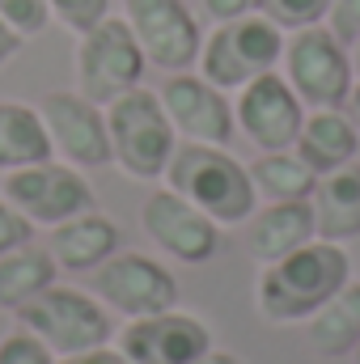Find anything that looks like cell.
<instances>
[{
	"label": "cell",
	"instance_id": "d590c367",
	"mask_svg": "<svg viewBox=\"0 0 360 364\" xmlns=\"http://www.w3.org/2000/svg\"><path fill=\"white\" fill-rule=\"evenodd\" d=\"M352 364H360V343H356V352H352Z\"/></svg>",
	"mask_w": 360,
	"mask_h": 364
},
{
	"label": "cell",
	"instance_id": "5bb4252c",
	"mask_svg": "<svg viewBox=\"0 0 360 364\" xmlns=\"http://www.w3.org/2000/svg\"><path fill=\"white\" fill-rule=\"evenodd\" d=\"M157 97H162L179 140L229 149V140L238 132V119H233V102H229L225 90H216L212 81H203L199 73L186 68V73H166Z\"/></svg>",
	"mask_w": 360,
	"mask_h": 364
},
{
	"label": "cell",
	"instance_id": "d4e9b609",
	"mask_svg": "<svg viewBox=\"0 0 360 364\" xmlns=\"http://www.w3.org/2000/svg\"><path fill=\"white\" fill-rule=\"evenodd\" d=\"M0 21H9L21 38H38L51 26V4L47 0H0Z\"/></svg>",
	"mask_w": 360,
	"mask_h": 364
},
{
	"label": "cell",
	"instance_id": "9c48e42d",
	"mask_svg": "<svg viewBox=\"0 0 360 364\" xmlns=\"http://www.w3.org/2000/svg\"><path fill=\"white\" fill-rule=\"evenodd\" d=\"M93 296L119 318H149L179 305V279L140 250H119L93 272Z\"/></svg>",
	"mask_w": 360,
	"mask_h": 364
},
{
	"label": "cell",
	"instance_id": "7c38bea8",
	"mask_svg": "<svg viewBox=\"0 0 360 364\" xmlns=\"http://www.w3.org/2000/svg\"><path fill=\"white\" fill-rule=\"evenodd\" d=\"M123 17L153 68L186 73L199 60L203 26L186 0H123Z\"/></svg>",
	"mask_w": 360,
	"mask_h": 364
},
{
	"label": "cell",
	"instance_id": "30bf717a",
	"mask_svg": "<svg viewBox=\"0 0 360 364\" xmlns=\"http://www.w3.org/2000/svg\"><path fill=\"white\" fill-rule=\"evenodd\" d=\"M140 229L162 255L179 259L186 267H203L221 250V225L170 186L153 191L140 203Z\"/></svg>",
	"mask_w": 360,
	"mask_h": 364
},
{
	"label": "cell",
	"instance_id": "e575fe53",
	"mask_svg": "<svg viewBox=\"0 0 360 364\" xmlns=\"http://www.w3.org/2000/svg\"><path fill=\"white\" fill-rule=\"evenodd\" d=\"M348 51H352V64H356V73H360V38L352 43V47H348Z\"/></svg>",
	"mask_w": 360,
	"mask_h": 364
},
{
	"label": "cell",
	"instance_id": "6da1fadb",
	"mask_svg": "<svg viewBox=\"0 0 360 364\" xmlns=\"http://www.w3.org/2000/svg\"><path fill=\"white\" fill-rule=\"evenodd\" d=\"M352 279V259L339 242H305L301 250L263 263L259 288H255V305L259 314L284 326V322H309L344 284Z\"/></svg>",
	"mask_w": 360,
	"mask_h": 364
},
{
	"label": "cell",
	"instance_id": "9a60e30c",
	"mask_svg": "<svg viewBox=\"0 0 360 364\" xmlns=\"http://www.w3.org/2000/svg\"><path fill=\"white\" fill-rule=\"evenodd\" d=\"M212 348V331L199 314L179 305L149 318H127L119 331V352L132 364H195Z\"/></svg>",
	"mask_w": 360,
	"mask_h": 364
},
{
	"label": "cell",
	"instance_id": "4dcf8cb0",
	"mask_svg": "<svg viewBox=\"0 0 360 364\" xmlns=\"http://www.w3.org/2000/svg\"><path fill=\"white\" fill-rule=\"evenodd\" d=\"M55 364H132L119 348L102 343V348H90V352H77V356H60Z\"/></svg>",
	"mask_w": 360,
	"mask_h": 364
},
{
	"label": "cell",
	"instance_id": "cb8c5ba5",
	"mask_svg": "<svg viewBox=\"0 0 360 364\" xmlns=\"http://www.w3.org/2000/svg\"><path fill=\"white\" fill-rule=\"evenodd\" d=\"M335 0H259V13L271 17L284 34L305 30V26H322Z\"/></svg>",
	"mask_w": 360,
	"mask_h": 364
},
{
	"label": "cell",
	"instance_id": "8fae6325",
	"mask_svg": "<svg viewBox=\"0 0 360 364\" xmlns=\"http://www.w3.org/2000/svg\"><path fill=\"white\" fill-rule=\"evenodd\" d=\"M38 114L47 123V136H51V149L60 161H68L77 170L110 166L106 106L90 102L81 90H51L38 97Z\"/></svg>",
	"mask_w": 360,
	"mask_h": 364
},
{
	"label": "cell",
	"instance_id": "7402d4cb",
	"mask_svg": "<svg viewBox=\"0 0 360 364\" xmlns=\"http://www.w3.org/2000/svg\"><path fill=\"white\" fill-rule=\"evenodd\" d=\"M55 272L60 267H55L51 250L47 246H34V242L0 255V309L17 314L21 305H30L38 292H47L55 284Z\"/></svg>",
	"mask_w": 360,
	"mask_h": 364
},
{
	"label": "cell",
	"instance_id": "4fadbf2b",
	"mask_svg": "<svg viewBox=\"0 0 360 364\" xmlns=\"http://www.w3.org/2000/svg\"><path fill=\"white\" fill-rule=\"evenodd\" d=\"M233 119L238 132L259 149V153H280L292 149L305 123V102L297 90L284 81V73H259L255 81H246L233 102Z\"/></svg>",
	"mask_w": 360,
	"mask_h": 364
},
{
	"label": "cell",
	"instance_id": "5b68a950",
	"mask_svg": "<svg viewBox=\"0 0 360 364\" xmlns=\"http://www.w3.org/2000/svg\"><path fill=\"white\" fill-rule=\"evenodd\" d=\"M149 73V55L136 43L127 17H102L93 30L77 34V51H73V77L77 90L97 106H110L115 97L127 90H140Z\"/></svg>",
	"mask_w": 360,
	"mask_h": 364
},
{
	"label": "cell",
	"instance_id": "d6a6232c",
	"mask_svg": "<svg viewBox=\"0 0 360 364\" xmlns=\"http://www.w3.org/2000/svg\"><path fill=\"white\" fill-rule=\"evenodd\" d=\"M195 364H246V360H242L238 352H221V348H208V352H203V356H199Z\"/></svg>",
	"mask_w": 360,
	"mask_h": 364
},
{
	"label": "cell",
	"instance_id": "f546056e",
	"mask_svg": "<svg viewBox=\"0 0 360 364\" xmlns=\"http://www.w3.org/2000/svg\"><path fill=\"white\" fill-rule=\"evenodd\" d=\"M246 13H259V0H199V17L212 21V26H225V21H238Z\"/></svg>",
	"mask_w": 360,
	"mask_h": 364
},
{
	"label": "cell",
	"instance_id": "836d02e7",
	"mask_svg": "<svg viewBox=\"0 0 360 364\" xmlns=\"http://www.w3.org/2000/svg\"><path fill=\"white\" fill-rule=\"evenodd\" d=\"M348 114H352V123L360 127V77H356V85H352V97H348V106H344Z\"/></svg>",
	"mask_w": 360,
	"mask_h": 364
},
{
	"label": "cell",
	"instance_id": "7a4b0ae2",
	"mask_svg": "<svg viewBox=\"0 0 360 364\" xmlns=\"http://www.w3.org/2000/svg\"><path fill=\"white\" fill-rule=\"evenodd\" d=\"M166 186L191 199L199 212H208L221 229L246 225L259 208V191L250 182V166H242L229 149L221 144H191L179 140L170 166H166Z\"/></svg>",
	"mask_w": 360,
	"mask_h": 364
},
{
	"label": "cell",
	"instance_id": "2e32d148",
	"mask_svg": "<svg viewBox=\"0 0 360 364\" xmlns=\"http://www.w3.org/2000/svg\"><path fill=\"white\" fill-rule=\"evenodd\" d=\"M51 259L60 272H73V275H93L110 255L123 250V229L106 216V212H81L64 225L51 229V242H47Z\"/></svg>",
	"mask_w": 360,
	"mask_h": 364
},
{
	"label": "cell",
	"instance_id": "83f0119b",
	"mask_svg": "<svg viewBox=\"0 0 360 364\" xmlns=\"http://www.w3.org/2000/svg\"><path fill=\"white\" fill-rule=\"evenodd\" d=\"M26 242H34V225L0 195V255H9V250H17Z\"/></svg>",
	"mask_w": 360,
	"mask_h": 364
},
{
	"label": "cell",
	"instance_id": "52a82bcc",
	"mask_svg": "<svg viewBox=\"0 0 360 364\" xmlns=\"http://www.w3.org/2000/svg\"><path fill=\"white\" fill-rule=\"evenodd\" d=\"M17 326H26L30 335H38L55 352V360L90 352V348H102L115 335L110 309L93 292L68 288V284H51L30 305H21L17 309Z\"/></svg>",
	"mask_w": 360,
	"mask_h": 364
},
{
	"label": "cell",
	"instance_id": "44dd1931",
	"mask_svg": "<svg viewBox=\"0 0 360 364\" xmlns=\"http://www.w3.org/2000/svg\"><path fill=\"white\" fill-rule=\"evenodd\" d=\"M47 157H55V149H51L38 106L0 97V170L9 174L21 166H38Z\"/></svg>",
	"mask_w": 360,
	"mask_h": 364
},
{
	"label": "cell",
	"instance_id": "484cf974",
	"mask_svg": "<svg viewBox=\"0 0 360 364\" xmlns=\"http://www.w3.org/2000/svg\"><path fill=\"white\" fill-rule=\"evenodd\" d=\"M0 364H55V352L26 326H13L0 335Z\"/></svg>",
	"mask_w": 360,
	"mask_h": 364
},
{
	"label": "cell",
	"instance_id": "d6986e66",
	"mask_svg": "<svg viewBox=\"0 0 360 364\" xmlns=\"http://www.w3.org/2000/svg\"><path fill=\"white\" fill-rule=\"evenodd\" d=\"M309 208H314V225H318L322 242L344 246V242L360 237V161H348V166L322 174L309 195Z\"/></svg>",
	"mask_w": 360,
	"mask_h": 364
},
{
	"label": "cell",
	"instance_id": "1f68e13d",
	"mask_svg": "<svg viewBox=\"0 0 360 364\" xmlns=\"http://www.w3.org/2000/svg\"><path fill=\"white\" fill-rule=\"evenodd\" d=\"M21 43H26V38H21V34L9 26V21H0V68H4V64H9V60L21 51Z\"/></svg>",
	"mask_w": 360,
	"mask_h": 364
},
{
	"label": "cell",
	"instance_id": "f1b7e54d",
	"mask_svg": "<svg viewBox=\"0 0 360 364\" xmlns=\"http://www.w3.org/2000/svg\"><path fill=\"white\" fill-rule=\"evenodd\" d=\"M327 26H331V34H335L339 43L352 47L360 38V0H335L331 13H327Z\"/></svg>",
	"mask_w": 360,
	"mask_h": 364
},
{
	"label": "cell",
	"instance_id": "e0dca14e",
	"mask_svg": "<svg viewBox=\"0 0 360 364\" xmlns=\"http://www.w3.org/2000/svg\"><path fill=\"white\" fill-rule=\"evenodd\" d=\"M318 237L314 225V208L309 199H288V203H263L255 208V216L246 220V242L255 263H275L292 250H301L305 242Z\"/></svg>",
	"mask_w": 360,
	"mask_h": 364
},
{
	"label": "cell",
	"instance_id": "603a6c76",
	"mask_svg": "<svg viewBox=\"0 0 360 364\" xmlns=\"http://www.w3.org/2000/svg\"><path fill=\"white\" fill-rule=\"evenodd\" d=\"M250 182L263 203H288V199H309L318 186V174L297 157V149H280L250 161Z\"/></svg>",
	"mask_w": 360,
	"mask_h": 364
},
{
	"label": "cell",
	"instance_id": "ac0fdd59",
	"mask_svg": "<svg viewBox=\"0 0 360 364\" xmlns=\"http://www.w3.org/2000/svg\"><path fill=\"white\" fill-rule=\"evenodd\" d=\"M297 157L322 178L348 161H356L360 153V127L352 123V114L344 106L335 110H305V123H301V136H297Z\"/></svg>",
	"mask_w": 360,
	"mask_h": 364
},
{
	"label": "cell",
	"instance_id": "3957f363",
	"mask_svg": "<svg viewBox=\"0 0 360 364\" xmlns=\"http://www.w3.org/2000/svg\"><path fill=\"white\" fill-rule=\"evenodd\" d=\"M110 127V166H119L127 178L157 182L166 178V166L179 149V132L153 90H127L106 106Z\"/></svg>",
	"mask_w": 360,
	"mask_h": 364
},
{
	"label": "cell",
	"instance_id": "ba28073f",
	"mask_svg": "<svg viewBox=\"0 0 360 364\" xmlns=\"http://www.w3.org/2000/svg\"><path fill=\"white\" fill-rule=\"evenodd\" d=\"M0 191H4V199H9L34 229H38V225L55 229V225H64V220H73V216L97 208L85 170H77V166H68V161H55V157H47V161H38V166L9 170Z\"/></svg>",
	"mask_w": 360,
	"mask_h": 364
},
{
	"label": "cell",
	"instance_id": "277c9868",
	"mask_svg": "<svg viewBox=\"0 0 360 364\" xmlns=\"http://www.w3.org/2000/svg\"><path fill=\"white\" fill-rule=\"evenodd\" d=\"M284 81L297 90L305 110H335L348 106L352 85H356V64L348 43L331 34V26H305L284 38Z\"/></svg>",
	"mask_w": 360,
	"mask_h": 364
},
{
	"label": "cell",
	"instance_id": "4316f807",
	"mask_svg": "<svg viewBox=\"0 0 360 364\" xmlns=\"http://www.w3.org/2000/svg\"><path fill=\"white\" fill-rule=\"evenodd\" d=\"M47 4H51V21H60L73 34H85L102 17H110V0H47Z\"/></svg>",
	"mask_w": 360,
	"mask_h": 364
},
{
	"label": "cell",
	"instance_id": "8992f818",
	"mask_svg": "<svg viewBox=\"0 0 360 364\" xmlns=\"http://www.w3.org/2000/svg\"><path fill=\"white\" fill-rule=\"evenodd\" d=\"M284 30L263 17V13H246L238 21L216 26L212 34H203L199 47V77L212 81L216 90H242L246 81H255L259 73L280 68L284 60Z\"/></svg>",
	"mask_w": 360,
	"mask_h": 364
},
{
	"label": "cell",
	"instance_id": "ffe728a7",
	"mask_svg": "<svg viewBox=\"0 0 360 364\" xmlns=\"http://www.w3.org/2000/svg\"><path fill=\"white\" fill-rule=\"evenodd\" d=\"M305 339L327 360H339V356H352L356 352V343H360V279H348L305 322Z\"/></svg>",
	"mask_w": 360,
	"mask_h": 364
}]
</instances>
